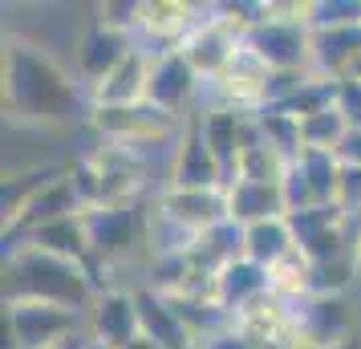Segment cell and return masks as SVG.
Masks as SVG:
<instances>
[{
	"label": "cell",
	"instance_id": "1",
	"mask_svg": "<svg viewBox=\"0 0 361 349\" xmlns=\"http://www.w3.org/2000/svg\"><path fill=\"white\" fill-rule=\"evenodd\" d=\"M0 66H4V114L13 118V126L53 130V126H73L82 114L90 118V90L45 45L8 37Z\"/></svg>",
	"mask_w": 361,
	"mask_h": 349
},
{
	"label": "cell",
	"instance_id": "2",
	"mask_svg": "<svg viewBox=\"0 0 361 349\" xmlns=\"http://www.w3.org/2000/svg\"><path fill=\"white\" fill-rule=\"evenodd\" d=\"M98 293L102 288L94 272L78 260L29 248V244L4 248V300H45V305L85 313Z\"/></svg>",
	"mask_w": 361,
	"mask_h": 349
},
{
	"label": "cell",
	"instance_id": "3",
	"mask_svg": "<svg viewBox=\"0 0 361 349\" xmlns=\"http://www.w3.org/2000/svg\"><path fill=\"white\" fill-rule=\"evenodd\" d=\"M85 228H90V272L102 288V272L110 276L114 268L134 264L138 252H147L150 212L142 203L94 207V212H85Z\"/></svg>",
	"mask_w": 361,
	"mask_h": 349
},
{
	"label": "cell",
	"instance_id": "4",
	"mask_svg": "<svg viewBox=\"0 0 361 349\" xmlns=\"http://www.w3.org/2000/svg\"><path fill=\"white\" fill-rule=\"evenodd\" d=\"M85 333V313L45 300H4V349H49Z\"/></svg>",
	"mask_w": 361,
	"mask_h": 349
},
{
	"label": "cell",
	"instance_id": "5",
	"mask_svg": "<svg viewBox=\"0 0 361 349\" xmlns=\"http://www.w3.org/2000/svg\"><path fill=\"white\" fill-rule=\"evenodd\" d=\"M240 45H244V29L219 4H212V8H203L199 25L191 29V37L183 41L179 49L191 61V69L203 78V85H212L224 78V69L231 66V57L240 53Z\"/></svg>",
	"mask_w": 361,
	"mask_h": 349
},
{
	"label": "cell",
	"instance_id": "6",
	"mask_svg": "<svg viewBox=\"0 0 361 349\" xmlns=\"http://www.w3.org/2000/svg\"><path fill=\"white\" fill-rule=\"evenodd\" d=\"M341 179H345V163L333 150H300L284 175V203L288 216L305 212V207H325L337 203L341 195Z\"/></svg>",
	"mask_w": 361,
	"mask_h": 349
},
{
	"label": "cell",
	"instance_id": "7",
	"mask_svg": "<svg viewBox=\"0 0 361 349\" xmlns=\"http://www.w3.org/2000/svg\"><path fill=\"white\" fill-rule=\"evenodd\" d=\"M203 78H199L191 61L183 57V49H171V53H154V66H150V90H147V102L159 106L163 114L179 118H195L203 110Z\"/></svg>",
	"mask_w": 361,
	"mask_h": 349
},
{
	"label": "cell",
	"instance_id": "8",
	"mask_svg": "<svg viewBox=\"0 0 361 349\" xmlns=\"http://www.w3.org/2000/svg\"><path fill=\"white\" fill-rule=\"evenodd\" d=\"M296 235V248L309 256L312 264H329L353 252V219L345 216L341 203H325V207H305L288 216Z\"/></svg>",
	"mask_w": 361,
	"mask_h": 349
},
{
	"label": "cell",
	"instance_id": "9",
	"mask_svg": "<svg viewBox=\"0 0 361 349\" xmlns=\"http://www.w3.org/2000/svg\"><path fill=\"white\" fill-rule=\"evenodd\" d=\"M244 45L268 61L272 73H309L312 69V29L305 20H260L244 33Z\"/></svg>",
	"mask_w": 361,
	"mask_h": 349
},
{
	"label": "cell",
	"instance_id": "10",
	"mask_svg": "<svg viewBox=\"0 0 361 349\" xmlns=\"http://www.w3.org/2000/svg\"><path fill=\"white\" fill-rule=\"evenodd\" d=\"M203 8L187 0H138L134 4V37L147 53H171L179 49L199 25Z\"/></svg>",
	"mask_w": 361,
	"mask_h": 349
},
{
	"label": "cell",
	"instance_id": "11",
	"mask_svg": "<svg viewBox=\"0 0 361 349\" xmlns=\"http://www.w3.org/2000/svg\"><path fill=\"white\" fill-rule=\"evenodd\" d=\"M154 212L163 219H171L175 228L191 235H203L219 228L228 216V187H203V191H191V187H159L154 195Z\"/></svg>",
	"mask_w": 361,
	"mask_h": 349
},
{
	"label": "cell",
	"instance_id": "12",
	"mask_svg": "<svg viewBox=\"0 0 361 349\" xmlns=\"http://www.w3.org/2000/svg\"><path fill=\"white\" fill-rule=\"evenodd\" d=\"M138 333H142V325H138V297H134V288L110 284L85 309V337L102 349H122Z\"/></svg>",
	"mask_w": 361,
	"mask_h": 349
},
{
	"label": "cell",
	"instance_id": "13",
	"mask_svg": "<svg viewBox=\"0 0 361 349\" xmlns=\"http://www.w3.org/2000/svg\"><path fill=\"white\" fill-rule=\"evenodd\" d=\"M134 49H138V37H134L126 25L102 17L98 25L82 37V45H78V78H82V85L94 90V85H98L114 66H122Z\"/></svg>",
	"mask_w": 361,
	"mask_h": 349
},
{
	"label": "cell",
	"instance_id": "14",
	"mask_svg": "<svg viewBox=\"0 0 361 349\" xmlns=\"http://www.w3.org/2000/svg\"><path fill=\"white\" fill-rule=\"evenodd\" d=\"M166 187H191V191L228 187V171L219 163V154L207 147V138L199 130V118H187V126H183L175 159H171V183Z\"/></svg>",
	"mask_w": 361,
	"mask_h": 349
},
{
	"label": "cell",
	"instance_id": "15",
	"mask_svg": "<svg viewBox=\"0 0 361 349\" xmlns=\"http://www.w3.org/2000/svg\"><path fill=\"white\" fill-rule=\"evenodd\" d=\"M150 66H154V53H147L142 45L114 66L90 90V110H118V106H142L150 90Z\"/></svg>",
	"mask_w": 361,
	"mask_h": 349
},
{
	"label": "cell",
	"instance_id": "16",
	"mask_svg": "<svg viewBox=\"0 0 361 349\" xmlns=\"http://www.w3.org/2000/svg\"><path fill=\"white\" fill-rule=\"evenodd\" d=\"M361 69V25L312 29V73L329 82H349Z\"/></svg>",
	"mask_w": 361,
	"mask_h": 349
},
{
	"label": "cell",
	"instance_id": "17",
	"mask_svg": "<svg viewBox=\"0 0 361 349\" xmlns=\"http://www.w3.org/2000/svg\"><path fill=\"white\" fill-rule=\"evenodd\" d=\"M78 212H85V207H82V200H78L73 183H69V175H61L57 183L45 187V191H41V195L4 228V244H17V240H25V235L37 232V228H45V224H53V219L78 216Z\"/></svg>",
	"mask_w": 361,
	"mask_h": 349
},
{
	"label": "cell",
	"instance_id": "18",
	"mask_svg": "<svg viewBox=\"0 0 361 349\" xmlns=\"http://www.w3.org/2000/svg\"><path fill=\"white\" fill-rule=\"evenodd\" d=\"M134 297H138V325L150 341H159L163 349H199L195 333L183 325V317L171 309V300L159 288L142 284V288H134Z\"/></svg>",
	"mask_w": 361,
	"mask_h": 349
},
{
	"label": "cell",
	"instance_id": "19",
	"mask_svg": "<svg viewBox=\"0 0 361 349\" xmlns=\"http://www.w3.org/2000/svg\"><path fill=\"white\" fill-rule=\"evenodd\" d=\"M228 216L247 228V224H260V219H276L288 216V203H284V183H252V179H231L228 183Z\"/></svg>",
	"mask_w": 361,
	"mask_h": 349
},
{
	"label": "cell",
	"instance_id": "20",
	"mask_svg": "<svg viewBox=\"0 0 361 349\" xmlns=\"http://www.w3.org/2000/svg\"><path fill=\"white\" fill-rule=\"evenodd\" d=\"M264 293H272V281H268V268L252 264L247 256H240L235 264H228L219 276H215V300L224 313H240L252 300H260Z\"/></svg>",
	"mask_w": 361,
	"mask_h": 349
},
{
	"label": "cell",
	"instance_id": "21",
	"mask_svg": "<svg viewBox=\"0 0 361 349\" xmlns=\"http://www.w3.org/2000/svg\"><path fill=\"white\" fill-rule=\"evenodd\" d=\"M17 244L53 252V256H66V260H78V264L90 268V228H85V212L66 216V219H53L45 228L29 232L25 240H17ZM4 248H8V244H4Z\"/></svg>",
	"mask_w": 361,
	"mask_h": 349
},
{
	"label": "cell",
	"instance_id": "22",
	"mask_svg": "<svg viewBox=\"0 0 361 349\" xmlns=\"http://www.w3.org/2000/svg\"><path fill=\"white\" fill-rule=\"evenodd\" d=\"M66 175V166L61 163H45V166H25V171H13V175H4V191H0V212H4V228L13 224V219L29 207V203L45 191L49 183H57Z\"/></svg>",
	"mask_w": 361,
	"mask_h": 349
},
{
	"label": "cell",
	"instance_id": "23",
	"mask_svg": "<svg viewBox=\"0 0 361 349\" xmlns=\"http://www.w3.org/2000/svg\"><path fill=\"white\" fill-rule=\"evenodd\" d=\"M288 252H296V235H293L288 216L260 219V224H247L244 228V256L252 264L272 268L276 260H284Z\"/></svg>",
	"mask_w": 361,
	"mask_h": 349
},
{
	"label": "cell",
	"instance_id": "24",
	"mask_svg": "<svg viewBox=\"0 0 361 349\" xmlns=\"http://www.w3.org/2000/svg\"><path fill=\"white\" fill-rule=\"evenodd\" d=\"M288 166L293 159H284L276 147H268L256 130V142L240 154V163L231 171V179H252V183H284V175H288Z\"/></svg>",
	"mask_w": 361,
	"mask_h": 349
},
{
	"label": "cell",
	"instance_id": "25",
	"mask_svg": "<svg viewBox=\"0 0 361 349\" xmlns=\"http://www.w3.org/2000/svg\"><path fill=\"white\" fill-rule=\"evenodd\" d=\"M268 281H272L276 297H284L288 305H300L305 297H312V260L300 248L288 252L284 260H276L268 268Z\"/></svg>",
	"mask_w": 361,
	"mask_h": 349
},
{
	"label": "cell",
	"instance_id": "26",
	"mask_svg": "<svg viewBox=\"0 0 361 349\" xmlns=\"http://www.w3.org/2000/svg\"><path fill=\"white\" fill-rule=\"evenodd\" d=\"M256 130L268 147H276L284 159H296L305 150V134H300V118L288 114V110H276V106H264L256 114Z\"/></svg>",
	"mask_w": 361,
	"mask_h": 349
},
{
	"label": "cell",
	"instance_id": "27",
	"mask_svg": "<svg viewBox=\"0 0 361 349\" xmlns=\"http://www.w3.org/2000/svg\"><path fill=\"white\" fill-rule=\"evenodd\" d=\"M349 118L337 110V102L329 106V110H321V114H312L300 122V134H305V150H341V142L349 138Z\"/></svg>",
	"mask_w": 361,
	"mask_h": 349
},
{
	"label": "cell",
	"instance_id": "28",
	"mask_svg": "<svg viewBox=\"0 0 361 349\" xmlns=\"http://www.w3.org/2000/svg\"><path fill=\"white\" fill-rule=\"evenodd\" d=\"M309 25L312 29H345V25H361V0H312Z\"/></svg>",
	"mask_w": 361,
	"mask_h": 349
},
{
	"label": "cell",
	"instance_id": "29",
	"mask_svg": "<svg viewBox=\"0 0 361 349\" xmlns=\"http://www.w3.org/2000/svg\"><path fill=\"white\" fill-rule=\"evenodd\" d=\"M199 349H264V345H260V341H252V337H247V333L231 321V325H224L219 333L203 337V341H199Z\"/></svg>",
	"mask_w": 361,
	"mask_h": 349
},
{
	"label": "cell",
	"instance_id": "30",
	"mask_svg": "<svg viewBox=\"0 0 361 349\" xmlns=\"http://www.w3.org/2000/svg\"><path fill=\"white\" fill-rule=\"evenodd\" d=\"M337 110L349 118V126L361 130V82L349 78V82H337Z\"/></svg>",
	"mask_w": 361,
	"mask_h": 349
},
{
	"label": "cell",
	"instance_id": "31",
	"mask_svg": "<svg viewBox=\"0 0 361 349\" xmlns=\"http://www.w3.org/2000/svg\"><path fill=\"white\" fill-rule=\"evenodd\" d=\"M337 159H341L345 166H357L361 171V130H349V138H345L341 150H337Z\"/></svg>",
	"mask_w": 361,
	"mask_h": 349
},
{
	"label": "cell",
	"instance_id": "32",
	"mask_svg": "<svg viewBox=\"0 0 361 349\" xmlns=\"http://www.w3.org/2000/svg\"><path fill=\"white\" fill-rule=\"evenodd\" d=\"M49 349H94V341L85 337V333H73V337H66V341H57V345Z\"/></svg>",
	"mask_w": 361,
	"mask_h": 349
},
{
	"label": "cell",
	"instance_id": "33",
	"mask_svg": "<svg viewBox=\"0 0 361 349\" xmlns=\"http://www.w3.org/2000/svg\"><path fill=\"white\" fill-rule=\"evenodd\" d=\"M122 349H163V345H159V341H150L147 333H138V337H134V341H126Z\"/></svg>",
	"mask_w": 361,
	"mask_h": 349
},
{
	"label": "cell",
	"instance_id": "34",
	"mask_svg": "<svg viewBox=\"0 0 361 349\" xmlns=\"http://www.w3.org/2000/svg\"><path fill=\"white\" fill-rule=\"evenodd\" d=\"M325 349H361V333H349V337H341V341H333Z\"/></svg>",
	"mask_w": 361,
	"mask_h": 349
},
{
	"label": "cell",
	"instance_id": "35",
	"mask_svg": "<svg viewBox=\"0 0 361 349\" xmlns=\"http://www.w3.org/2000/svg\"><path fill=\"white\" fill-rule=\"evenodd\" d=\"M353 256H357V268H361V224L353 228Z\"/></svg>",
	"mask_w": 361,
	"mask_h": 349
},
{
	"label": "cell",
	"instance_id": "36",
	"mask_svg": "<svg viewBox=\"0 0 361 349\" xmlns=\"http://www.w3.org/2000/svg\"><path fill=\"white\" fill-rule=\"evenodd\" d=\"M94 349H102V345H94Z\"/></svg>",
	"mask_w": 361,
	"mask_h": 349
}]
</instances>
